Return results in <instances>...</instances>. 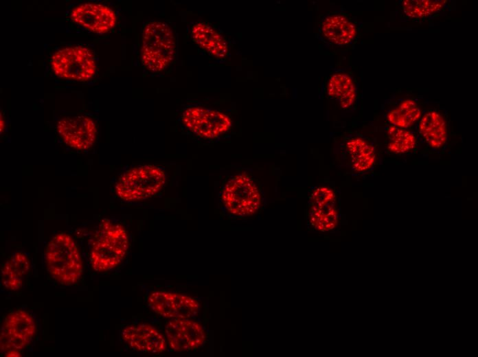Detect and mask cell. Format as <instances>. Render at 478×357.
Returning <instances> with one entry per match:
<instances>
[{"instance_id": "cell-8", "label": "cell", "mask_w": 478, "mask_h": 357, "mask_svg": "<svg viewBox=\"0 0 478 357\" xmlns=\"http://www.w3.org/2000/svg\"><path fill=\"white\" fill-rule=\"evenodd\" d=\"M338 220L334 192L328 187H316L310 193L308 201L307 221L309 226L325 232L334 229Z\"/></svg>"}, {"instance_id": "cell-15", "label": "cell", "mask_w": 478, "mask_h": 357, "mask_svg": "<svg viewBox=\"0 0 478 357\" xmlns=\"http://www.w3.org/2000/svg\"><path fill=\"white\" fill-rule=\"evenodd\" d=\"M321 30L328 41L337 45L352 43L357 32L356 25L350 19L339 14L326 16L321 23Z\"/></svg>"}, {"instance_id": "cell-20", "label": "cell", "mask_w": 478, "mask_h": 357, "mask_svg": "<svg viewBox=\"0 0 478 357\" xmlns=\"http://www.w3.org/2000/svg\"><path fill=\"white\" fill-rule=\"evenodd\" d=\"M327 93L330 97L337 100L343 109L352 106L356 99L353 80L350 76L343 73H336L330 77Z\"/></svg>"}, {"instance_id": "cell-11", "label": "cell", "mask_w": 478, "mask_h": 357, "mask_svg": "<svg viewBox=\"0 0 478 357\" xmlns=\"http://www.w3.org/2000/svg\"><path fill=\"white\" fill-rule=\"evenodd\" d=\"M57 131L63 141L69 146L84 150L95 143L97 127L94 121L84 115L67 117L57 123Z\"/></svg>"}, {"instance_id": "cell-4", "label": "cell", "mask_w": 478, "mask_h": 357, "mask_svg": "<svg viewBox=\"0 0 478 357\" xmlns=\"http://www.w3.org/2000/svg\"><path fill=\"white\" fill-rule=\"evenodd\" d=\"M166 181L163 170L152 165H144L122 174L115 184V191L124 201L143 200L157 194Z\"/></svg>"}, {"instance_id": "cell-19", "label": "cell", "mask_w": 478, "mask_h": 357, "mask_svg": "<svg viewBox=\"0 0 478 357\" xmlns=\"http://www.w3.org/2000/svg\"><path fill=\"white\" fill-rule=\"evenodd\" d=\"M345 148L355 172H363L373 167L376 154L370 143L361 137H354L347 141Z\"/></svg>"}, {"instance_id": "cell-12", "label": "cell", "mask_w": 478, "mask_h": 357, "mask_svg": "<svg viewBox=\"0 0 478 357\" xmlns=\"http://www.w3.org/2000/svg\"><path fill=\"white\" fill-rule=\"evenodd\" d=\"M166 336L175 352L192 351L200 347L206 338L203 327L191 319H173L166 326Z\"/></svg>"}, {"instance_id": "cell-5", "label": "cell", "mask_w": 478, "mask_h": 357, "mask_svg": "<svg viewBox=\"0 0 478 357\" xmlns=\"http://www.w3.org/2000/svg\"><path fill=\"white\" fill-rule=\"evenodd\" d=\"M221 200L226 210L238 217L254 214L262 204L258 187L245 173L234 176L227 181L222 189Z\"/></svg>"}, {"instance_id": "cell-2", "label": "cell", "mask_w": 478, "mask_h": 357, "mask_svg": "<svg viewBox=\"0 0 478 357\" xmlns=\"http://www.w3.org/2000/svg\"><path fill=\"white\" fill-rule=\"evenodd\" d=\"M45 262L49 275L62 285L76 284L82 276L80 253L75 240L65 232L57 233L48 242Z\"/></svg>"}, {"instance_id": "cell-25", "label": "cell", "mask_w": 478, "mask_h": 357, "mask_svg": "<svg viewBox=\"0 0 478 357\" xmlns=\"http://www.w3.org/2000/svg\"><path fill=\"white\" fill-rule=\"evenodd\" d=\"M0 122H1V124H0V130H1V133L3 132L4 129H5V121H4V118L2 117V113H1V119H0Z\"/></svg>"}, {"instance_id": "cell-17", "label": "cell", "mask_w": 478, "mask_h": 357, "mask_svg": "<svg viewBox=\"0 0 478 357\" xmlns=\"http://www.w3.org/2000/svg\"><path fill=\"white\" fill-rule=\"evenodd\" d=\"M418 133L422 139L433 148H441L447 141L445 120L435 111H429L424 115L419 122Z\"/></svg>"}, {"instance_id": "cell-22", "label": "cell", "mask_w": 478, "mask_h": 357, "mask_svg": "<svg viewBox=\"0 0 478 357\" xmlns=\"http://www.w3.org/2000/svg\"><path fill=\"white\" fill-rule=\"evenodd\" d=\"M387 135L389 139L387 148L393 153H406L416 146L415 135L406 129L391 125L387 128Z\"/></svg>"}, {"instance_id": "cell-18", "label": "cell", "mask_w": 478, "mask_h": 357, "mask_svg": "<svg viewBox=\"0 0 478 357\" xmlns=\"http://www.w3.org/2000/svg\"><path fill=\"white\" fill-rule=\"evenodd\" d=\"M194 41L202 49L217 58L225 57L228 46L223 36L210 25L198 23L192 28Z\"/></svg>"}, {"instance_id": "cell-13", "label": "cell", "mask_w": 478, "mask_h": 357, "mask_svg": "<svg viewBox=\"0 0 478 357\" xmlns=\"http://www.w3.org/2000/svg\"><path fill=\"white\" fill-rule=\"evenodd\" d=\"M71 20L84 28L98 34L110 31L116 24L113 9L100 3H86L76 6L71 12Z\"/></svg>"}, {"instance_id": "cell-24", "label": "cell", "mask_w": 478, "mask_h": 357, "mask_svg": "<svg viewBox=\"0 0 478 357\" xmlns=\"http://www.w3.org/2000/svg\"><path fill=\"white\" fill-rule=\"evenodd\" d=\"M5 356H21V351L19 350H8L6 352L4 353Z\"/></svg>"}, {"instance_id": "cell-3", "label": "cell", "mask_w": 478, "mask_h": 357, "mask_svg": "<svg viewBox=\"0 0 478 357\" xmlns=\"http://www.w3.org/2000/svg\"><path fill=\"white\" fill-rule=\"evenodd\" d=\"M176 40L166 23L152 21L145 26L141 39V57L144 67L153 72L166 69L174 60Z\"/></svg>"}, {"instance_id": "cell-21", "label": "cell", "mask_w": 478, "mask_h": 357, "mask_svg": "<svg viewBox=\"0 0 478 357\" xmlns=\"http://www.w3.org/2000/svg\"><path fill=\"white\" fill-rule=\"evenodd\" d=\"M421 111L416 103L412 100H405L387 114V119L391 125L407 128L420 117Z\"/></svg>"}, {"instance_id": "cell-10", "label": "cell", "mask_w": 478, "mask_h": 357, "mask_svg": "<svg viewBox=\"0 0 478 357\" xmlns=\"http://www.w3.org/2000/svg\"><path fill=\"white\" fill-rule=\"evenodd\" d=\"M156 314L166 319H191L200 310L198 301L192 297L166 291H154L147 299Z\"/></svg>"}, {"instance_id": "cell-1", "label": "cell", "mask_w": 478, "mask_h": 357, "mask_svg": "<svg viewBox=\"0 0 478 357\" xmlns=\"http://www.w3.org/2000/svg\"><path fill=\"white\" fill-rule=\"evenodd\" d=\"M128 245V236L122 225L102 220L91 241V267L99 273L113 269L125 257Z\"/></svg>"}, {"instance_id": "cell-14", "label": "cell", "mask_w": 478, "mask_h": 357, "mask_svg": "<svg viewBox=\"0 0 478 357\" xmlns=\"http://www.w3.org/2000/svg\"><path fill=\"white\" fill-rule=\"evenodd\" d=\"M124 341L133 350L159 354L166 349V341L155 327L147 324L128 325L122 330Z\"/></svg>"}, {"instance_id": "cell-6", "label": "cell", "mask_w": 478, "mask_h": 357, "mask_svg": "<svg viewBox=\"0 0 478 357\" xmlns=\"http://www.w3.org/2000/svg\"><path fill=\"white\" fill-rule=\"evenodd\" d=\"M51 66L58 77L80 82L91 79L96 71L92 51L82 46H71L56 51L51 58Z\"/></svg>"}, {"instance_id": "cell-7", "label": "cell", "mask_w": 478, "mask_h": 357, "mask_svg": "<svg viewBox=\"0 0 478 357\" xmlns=\"http://www.w3.org/2000/svg\"><path fill=\"white\" fill-rule=\"evenodd\" d=\"M36 334V323L32 315L23 310L8 314L0 331V350L21 351L32 341Z\"/></svg>"}, {"instance_id": "cell-9", "label": "cell", "mask_w": 478, "mask_h": 357, "mask_svg": "<svg viewBox=\"0 0 478 357\" xmlns=\"http://www.w3.org/2000/svg\"><path fill=\"white\" fill-rule=\"evenodd\" d=\"M181 120L185 126L194 134L208 139L216 138L225 133L232 125L228 115L201 106L187 108L182 115Z\"/></svg>"}, {"instance_id": "cell-16", "label": "cell", "mask_w": 478, "mask_h": 357, "mask_svg": "<svg viewBox=\"0 0 478 357\" xmlns=\"http://www.w3.org/2000/svg\"><path fill=\"white\" fill-rule=\"evenodd\" d=\"M30 268L28 257L22 252H16L8 260L1 269V281L5 288L16 291L23 284L24 279Z\"/></svg>"}, {"instance_id": "cell-23", "label": "cell", "mask_w": 478, "mask_h": 357, "mask_svg": "<svg viewBox=\"0 0 478 357\" xmlns=\"http://www.w3.org/2000/svg\"><path fill=\"white\" fill-rule=\"evenodd\" d=\"M445 1L405 0L401 5L404 14L411 19L427 17L441 10Z\"/></svg>"}]
</instances>
